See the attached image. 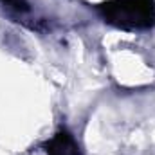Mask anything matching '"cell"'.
<instances>
[{
    "label": "cell",
    "mask_w": 155,
    "mask_h": 155,
    "mask_svg": "<svg viewBox=\"0 0 155 155\" xmlns=\"http://www.w3.org/2000/svg\"><path fill=\"white\" fill-rule=\"evenodd\" d=\"M0 2H2L4 5H7V7L18 11V13H27V11L31 9L27 0H0Z\"/></svg>",
    "instance_id": "3"
},
{
    "label": "cell",
    "mask_w": 155,
    "mask_h": 155,
    "mask_svg": "<svg viewBox=\"0 0 155 155\" xmlns=\"http://www.w3.org/2000/svg\"><path fill=\"white\" fill-rule=\"evenodd\" d=\"M45 155H81L76 139L69 132H58L43 144Z\"/></svg>",
    "instance_id": "2"
},
{
    "label": "cell",
    "mask_w": 155,
    "mask_h": 155,
    "mask_svg": "<svg viewBox=\"0 0 155 155\" xmlns=\"http://www.w3.org/2000/svg\"><path fill=\"white\" fill-rule=\"evenodd\" d=\"M101 18L123 31H146L155 27V0H107L97 5Z\"/></svg>",
    "instance_id": "1"
}]
</instances>
